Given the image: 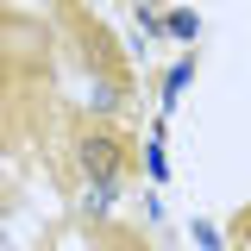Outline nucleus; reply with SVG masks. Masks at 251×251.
Listing matches in <instances>:
<instances>
[{
  "label": "nucleus",
  "instance_id": "obj_1",
  "mask_svg": "<svg viewBox=\"0 0 251 251\" xmlns=\"http://www.w3.org/2000/svg\"><path fill=\"white\" fill-rule=\"evenodd\" d=\"M75 170H82L94 188L120 182L126 176V145L113 138V132H82V138H75Z\"/></svg>",
  "mask_w": 251,
  "mask_h": 251
},
{
  "label": "nucleus",
  "instance_id": "obj_2",
  "mask_svg": "<svg viewBox=\"0 0 251 251\" xmlns=\"http://www.w3.org/2000/svg\"><path fill=\"white\" fill-rule=\"evenodd\" d=\"M163 31H170V38H182V44H188V38L201 31V19H195V13L182 6V13H170V19H163Z\"/></svg>",
  "mask_w": 251,
  "mask_h": 251
},
{
  "label": "nucleus",
  "instance_id": "obj_3",
  "mask_svg": "<svg viewBox=\"0 0 251 251\" xmlns=\"http://www.w3.org/2000/svg\"><path fill=\"white\" fill-rule=\"evenodd\" d=\"M188 75H195V63L182 57V63H176V69H170V82H163V100H170V107H176V94L188 88Z\"/></svg>",
  "mask_w": 251,
  "mask_h": 251
},
{
  "label": "nucleus",
  "instance_id": "obj_4",
  "mask_svg": "<svg viewBox=\"0 0 251 251\" xmlns=\"http://www.w3.org/2000/svg\"><path fill=\"white\" fill-rule=\"evenodd\" d=\"M0 251H19V245H13V239H6V226H0Z\"/></svg>",
  "mask_w": 251,
  "mask_h": 251
}]
</instances>
